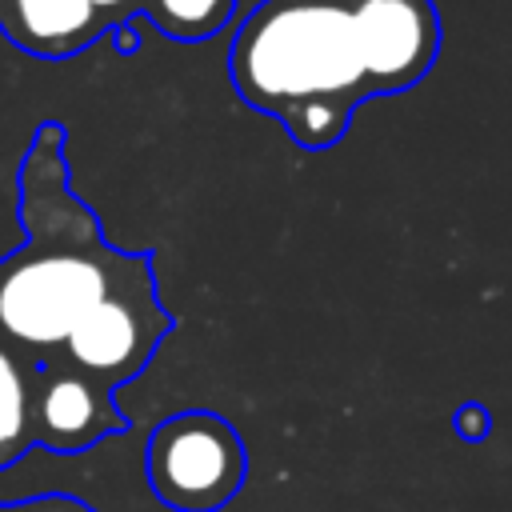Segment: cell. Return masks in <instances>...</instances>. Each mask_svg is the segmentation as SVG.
<instances>
[{"label": "cell", "instance_id": "obj_1", "mask_svg": "<svg viewBox=\"0 0 512 512\" xmlns=\"http://www.w3.org/2000/svg\"><path fill=\"white\" fill-rule=\"evenodd\" d=\"M432 0H260L228 48L236 96L308 148H332L364 100L416 88L440 56Z\"/></svg>", "mask_w": 512, "mask_h": 512}, {"label": "cell", "instance_id": "obj_2", "mask_svg": "<svg viewBox=\"0 0 512 512\" xmlns=\"http://www.w3.org/2000/svg\"><path fill=\"white\" fill-rule=\"evenodd\" d=\"M24 244L0 260V340L56 360L64 340L108 300L156 284L152 252H120L72 192L64 124L44 120L20 164Z\"/></svg>", "mask_w": 512, "mask_h": 512}, {"label": "cell", "instance_id": "obj_3", "mask_svg": "<svg viewBox=\"0 0 512 512\" xmlns=\"http://www.w3.org/2000/svg\"><path fill=\"white\" fill-rule=\"evenodd\" d=\"M144 472L164 508L220 512L248 480V448L232 420L208 408H188L152 428Z\"/></svg>", "mask_w": 512, "mask_h": 512}, {"label": "cell", "instance_id": "obj_4", "mask_svg": "<svg viewBox=\"0 0 512 512\" xmlns=\"http://www.w3.org/2000/svg\"><path fill=\"white\" fill-rule=\"evenodd\" d=\"M172 324L176 320L160 304L156 284H148V288L124 292V296L100 304L64 340L56 360H64L68 368L84 372L100 388L116 392L120 384H128L132 376H140L148 368V360L156 356V348L172 332Z\"/></svg>", "mask_w": 512, "mask_h": 512}, {"label": "cell", "instance_id": "obj_5", "mask_svg": "<svg viewBox=\"0 0 512 512\" xmlns=\"http://www.w3.org/2000/svg\"><path fill=\"white\" fill-rule=\"evenodd\" d=\"M128 432V416L112 392L68 368L64 360L36 364L32 380V444L48 452H88L92 444Z\"/></svg>", "mask_w": 512, "mask_h": 512}, {"label": "cell", "instance_id": "obj_6", "mask_svg": "<svg viewBox=\"0 0 512 512\" xmlns=\"http://www.w3.org/2000/svg\"><path fill=\"white\" fill-rule=\"evenodd\" d=\"M0 32L40 60H68L108 36L84 0H0Z\"/></svg>", "mask_w": 512, "mask_h": 512}, {"label": "cell", "instance_id": "obj_7", "mask_svg": "<svg viewBox=\"0 0 512 512\" xmlns=\"http://www.w3.org/2000/svg\"><path fill=\"white\" fill-rule=\"evenodd\" d=\"M32 380L36 360L0 340V472L12 468L32 444Z\"/></svg>", "mask_w": 512, "mask_h": 512}, {"label": "cell", "instance_id": "obj_8", "mask_svg": "<svg viewBox=\"0 0 512 512\" xmlns=\"http://www.w3.org/2000/svg\"><path fill=\"white\" fill-rule=\"evenodd\" d=\"M236 12V0H144V12L168 40L196 44L216 36Z\"/></svg>", "mask_w": 512, "mask_h": 512}, {"label": "cell", "instance_id": "obj_9", "mask_svg": "<svg viewBox=\"0 0 512 512\" xmlns=\"http://www.w3.org/2000/svg\"><path fill=\"white\" fill-rule=\"evenodd\" d=\"M452 428H456V436H460V440L480 444V440L492 432V416H488V408H484V404H460V408L452 412Z\"/></svg>", "mask_w": 512, "mask_h": 512}, {"label": "cell", "instance_id": "obj_10", "mask_svg": "<svg viewBox=\"0 0 512 512\" xmlns=\"http://www.w3.org/2000/svg\"><path fill=\"white\" fill-rule=\"evenodd\" d=\"M0 512H96V508L76 496H32V500L0 504Z\"/></svg>", "mask_w": 512, "mask_h": 512}, {"label": "cell", "instance_id": "obj_11", "mask_svg": "<svg viewBox=\"0 0 512 512\" xmlns=\"http://www.w3.org/2000/svg\"><path fill=\"white\" fill-rule=\"evenodd\" d=\"M96 16H100V24L112 32V28H120V24H128V20H136L140 12H144V0H84Z\"/></svg>", "mask_w": 512, "mask_h": 512}, {"label": "cell", "instance_id": "obj_12", "mask_svg": "<svg viewBox=\"0 0 512 512\" xmlns=\"http://www.w3.org/2000/svg\"><path fill=\"white\" fill-rule=\"evenodd\" d=\"M136 20H128V24H120V28H112V48L120 52V56H132L136 48H140V32L132 28Z\"/></svg>", "mask_w": 512, "mask_h": 512}]
</instances>
